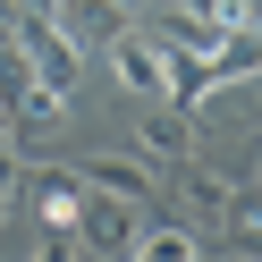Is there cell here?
I'll return each instance as SVG.
<instances>
[{
    "mask_svg": "<svg viewBox=\"0 0 262 262\" xmlns=\"http://www.w3.org/2000/svg\"><path fill=\"white\" fill-rule=\"evenodd\" d=\"M51 17H59V26H68V34H76V42H85V51H102V42H110V34H127V0H59Z\"/></svg>",
    "mask_w": 262,
    "mask_h": 262,
    "instance_id": "6",
    "label": "cell"
},
{
    "mask_svg": "<svg viewBox=\"0 0 262 262\" xmlns=\"http://www.w3.org/2000/svg\"><path fill=\"white\" fill-rule=\"evenodd\" d=\"M68 169L85 178L93 194H119V203H136V211L152 203V161H144V152L136 161H127V152H85V161H68Z\"/></svg>",
    "mask_w": 262,
    "mask_h": 262,
    "instance_id": "5",
    "label": "cell"
},
{
    "mask_svg": "<svg viewBox=\"0 0 262 262\" xmlns=\"http://www.w3.org/2000/svg\"><path fill=\"white\" fill-rule=\"evenodd\" d=\"M0 194H9V152H0Z\"/></svg>",
    "mask_w": 262,
    "mask_h": 262,
    "instance_id": "11",
    "label": "cell"
},
{
    "mask_svg": "<svg viewBox=\"0 0 262 262\" xmlns=\"http://www.w3.org/2000/svg\"><path fill=\"white\" fill-rule=\"evenodd\" d=\"M178 194H186V211H203V220H220V211L237 203V186H228L220 169H203V161H194V152L178 161Z\"/></svg>",
    "mask_w": 262,
    "mask_h": 262,
    "instance_id": "8",
    "label": "cell"
},
{
    "mask_svg": "<svg viewBox=\"0 0 262 262\" xmlns=\"http://www.w3.org/2000/svg\"><path fill=\"white\" fill-rule=\"evenodd\" d=\"M127 254H136V262H194V254H203V237H194V228H136Z\"/></svg>",
    "mask_w": 262,
    "mask_h": 262,
    "instance_id": "9",
    "label": "cell"
},
{
    "mask_svg": "<svg viewBox=\"0 0 262 262\" xmlns=\"http://www.w3.org/2000/svg\"><path fill=\"white\" fill-rule=\"evenodd\" d=\"M136 152L152 161V169H178V161L194 152V127H186V110H152V119L136 127Z\"/></svg>",
    "mask_w": 262,
    "mask_h": 262,
    "instance_id": "7",
    "label": "cell"
},
{
    "mask_svg": "<svg viewBox=\"0 0 262 262\" xmlns=\"http://www.w3.org/2000/svg\"><path fill=\"white\" fill-rule=\"evenodd\" d=\"M102 59H110V76H119V93H169V51H161L152 34H110L102 42Z\"/></svg>",
    "mask_w": 262,
    "mask_h": 262,
    "instance_id": "2",
    "label": "cell"
},
{
    "mask_svg": "<svg viewBox=\"0 0 262 262\" xmlns=\"http://www.w3.org/2000/svg\"><path fill=\"white\" fill-rule=\"evenodd\" d=\"M9 42H17V59L34 68V85H59V93H68L76 68H85V42H76L51 9H9Z\"/></svg>",
    "mask_w": 262,
    "mask_h": 262,
    "instance_id": "1",
    "label": "cell"
},
{
    "mask_svg": "<svg viewBox=\"0 0 262 262\" xmlns=\"http://www.w3.org/2000/svg\"><path fill=\"white\" fill-rule=\"evenodd\" d=\"M220 228H228V245H245V254H262V194H237V203L220 211Z\"/></svg>",
    "mask_w": 262,
    "mask_h": 262,
    "instance_id": "10",
    "label": "cell"
},
{
    "mask_svg": "<svg viewBox=\"0 0 262 262\" xmlns=\"http://www.w3.org/2000/svg\"><path fill=\"white\" fill-rule=\"evenodd\" d=\"M127 9H136V0H127Z\"/></svg>",
    "mask_w": 262,
    "mask_h": 262,
    "instance_id": "12",
    "label": "cell"
},
{
    "mask_svg": "<svg viewBox=\"0 0 262 262\" xmlns=\"http://www.w3.org/2000/svg\"><path fill=\"white\" fill-rule=\"evenodd\" d=\"M26 203H34L42 237H76V211H85V178H76V169H26Z\"/></svg>",
    "mask_w": 262,
    "mask_h": 262,
    "instance_id": "3",
    "label": "cell"
},
{
    "mask_svg": "<svg viewBox=\"0 0 262 262\" xmlns=\"http://www.w3.org/2000/svg\"><path fill=\"white\" fill-rule=\"evenodd\" d=\"M136 220H144L136 203H119V194H93V186H85V211H76V254H127Z\"/></svg>",
    "mask_w": 262,
    "mask_h": 262,
    "instance_id": "4",
    "label": "cell"
}]
</instances>
